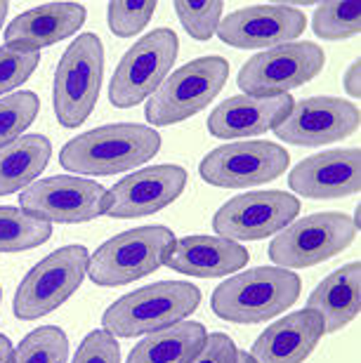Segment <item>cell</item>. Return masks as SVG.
I'll return each mask as SVG.
<instances>
[{
	"instance_id": "cell-1",
	"label": "cell",
	"mask_w": 361,
	"mask_h": 363,
	"mask_svg": "<svg viewBox=\"0 0 361 363\" xmlns=\"http://www.w3.org/2000/svg\"><path fill=\"white\" fill-rule=\"evenodd\" d=\"M161 149V135L137 123L95 128L64 144L60 163L76 175H121L151 161Z\"/></svg>"
},
{
	"instance_id": "cell-2",
	"label": "cell",
	"mask_w": 361,
	"mask_h": 363,
	"mask_svg": "<svg viewBox=\"0 0 361 363\" xmlns=\"http://www.w3.org/2000/svg\"><path fill=\"white\" fill-rule=\"evenodd\" d=\"M300 276L281 267H257L220 283L213 293L215 316L250 325L272 321L300 297Z\"/></svg>"
},
{
	"instance_id": "cell-3",
	"label": "cell",
	"mask_w": 361,
	"mask_h": 363,
	"mask_svg": "<svg viewBox=\"0 0 361 363\" xmlns=\"http://www.w3.org/2000/svg\"><path fill=\"white\" fill-rule=\"evenodd\" d=\"M201 290L191 283L158 281L123 295L102 316V330L113 337H137L170 328L194 314Z\"/></svg>"
},
{
	"instance_id": "cell-4",
	"label": "cell",
	"mask_w": 361,
	"mask_h": 363,
	"mask_svg": "<svg viewBox=\"0 0 361 363\" xmlns=\"http://www.w3.org/2000/svg\"><path fill=\"white\" fill-rule=\"evenodd\" d=\"M175 241V234L158 224L128 229L95 250L88 262V276L92 283L104 288L128 286L165 264V257Z\"/></svg>"
},
{
	"instance_id": "cell-5",
	"label": "cell",
	"mask_w": 361,
	"mask_h": 363,
	"mask_svg": "<svg viewBox=\"0 0 361 363\" xmlns=\"http://www.w3.org/2000/svg\"><path fill=\"white\" fill-rule=\"evenodd\" d=\"M229 64L222 57H199L161 83L144 106V118L151 125H175L211 104L225 88Z\"/></svg>"
},
{
	"instance_id": "cell-6",
	"label": "cell",
	"mask_w": 361,
	"mask_h": 363,
	"mask_svg": "<svg viewBox=\"0 0 361 363\" xmlns=\"http://www.w3.org/2000/svg\"><path fill=\"white\" fill-rule=\"evenodd\" d=\"M104 48L95 33H83L67 48L55 71V113L64 128H78L90 118L102 90Z\"/></svg>"
},
{
	"instance_id": "cell-7",
	"label": "cell",
	"mask_w": 361,
	"mask_h": 363,
	"mask_svg": "<svg viewBox=\"0 0 361 363\" xmlns=\"http://www.w3.org/2000/svg\"><path fill=\"white\" fill-rule=\"evenodd\" d=\"M357 231L352 217L345 213H316L279 231L267 252L281 269H307L348 250Z\"/></svg>"
},
{
	"instance_id": "cell-8",
	"label": "cell",
	"mask_w": 361,
	"mask_h": 363,
	"mask_svg": "<svg viewBox=\"0 0 361 363\" xmlns=\"http://www.w3.org/2000/svg\"><path fill=\"white\" fill-rule=\"evenodd\" d=\"M88 262L90 252L85 245H64L40 259L19 283L12 302L14 316L21 321H35L62 307L81 288Z\"/></svg>"
},
{
	"instance_id": "cell-9",
	"label": "cell",
	"mask_w": 361,
	"mask_h": 363,
	"mask_svg": "<svg viewBox=\"0 0 361 363\" xmlns=\"http://www.w3.org/2000/svg\"><path fill=\"white\" fill-rule=\"evenodd\" d=\"M179 52V38L170 28H156L123 55L109 83V99L116 108L147 101L168 78Z\"/></svg>"
},
{
	"instance_id": "cell-10",
	"label": "cell",
	"mask_w": 361,
	"mask_h": 363,
	"mask_svg": "<svg viewBox=\"0 0 361 363\" xmlns=\"http://www.w3.org/2000/svg\"><path fill=\"white\" fill-rule=\"evenodd\" d=\"M326 55L316 43H286L265 50L248 60L239 71V88L245 94H288L309 83L323 69Z\"/></svg>"
},
{
	"instance_id": "cell-11",
	"label": "cell",
	"mask_w": 361,
	"mask_h": 363,
	"mask_svg": "<svg viewBox=\"0 0 361 363\" xmlns=\"http://www.w3.org/2000/svg\"><path fill=\"white\" fill-rule=\"evenodd\" d=\"M300 213L298 196L286 191H252L234 196L213 217L215 234L227 241H260L284 231Z\"/></svg>"
},
{
	"instance_id": "cell-12",
	"label": "cell",
	"mask_w": 361,
	"mask_h": 363,
	"mask_svg": "<svg viewBox=\"0 0 361 363\" xmlns=\"http://www.w3.org/2000/svg\"><path fill=\"white\" fill-rule=\"evenodd\" d=\"M288 151L274 142H232L201 161L204 182L220 189H245L281 177L288 170Z\"/></svg>"
},
{
	"instance_id": "cell-13",
	"label": "cell",
	"mask_w": 361,
	"mask_h": 363,
	"mask_svg": "<svg viewBox=\"0 0 361 363\" xmlns=\"http://www.w3.org/2000/svg\"><path fill=\"white\" fill-rule=\"evenodd\" d=\"M19 203L26 213L50 224H83L104 215L106 189L95 179L57 175L28 184L19 194Z\"/></svg>"
},
{
	"instance_id": "cell-14",
	"label": "cell",
	"mask_w": 361,
	"mask_h": 363,
	"mask_svg": "<svg viewBox=\"0 0 361 363\" xmlns=\"http://www.w3.org/2000/svg\"><path fill=\"white\" fill-rule=\"evenodd\" d=\"M187 186V170L182 165H151L123 177L118 184L106 189L104 215L116 220L154 215L168 208L182 196Z\"/></svg>"
},
{
	"instance_id": "cell-15",
	"label": "cell",
	"mask_w": 361,
	"mask_h": 363,
	"mask_svg": "<svg viewBox=\"0 0 361 363\" xmlns=\"http://www.w3.org/2000/svg\"><path fill=\"white\" fill-rule=\"evenodd\" d=\"M307 28V17L291 5H255L229 14L218 24V38L239 50L279 48Z\"/></svg>"
},
{
	"instance_id": "cell-16",
	"label": "cell",
	"mask_w": 361,
	"mask_h": 363,
	"mask_svg": "<svg viewBox=\"0 0 361 363\" xmlns=\"http://www.w3.org/2000/svg\"><path fill=\"white\" fill-rule=\"evenodd\" d=\"M359 128V108L348 99L309 97L295 101L291 113L274 128L277 137L298 147H321L352 135Z\"/></svg>"
},
{
	"instance_id": "cell-17",
	"label": "cell",
	"mask_w": 361,
	"mask_h": 363,
	"mask_svg": "<svg viewBox=\"0 0 361 363\" xmlns=\"http://www.w3.org/2000/svg\"><path fill=\"white\" fill-rule=\"evenodd\" d=\"M291 191L307 199H345L361 189V151L335 149L300 161L288 175Z\"/></svg>"
},
{
	"instance_id": "cell-18",
	"label": "cell",
	"mask_w": 361,
	"mask_h": 363,
	"mask_svg": "<svg viewBox=\"0 0 361 363\" xmlns=\"http://www.w3.org/2000/svg\"><path fill=\"white\" fill-rule=\"evenodd\" d=\"M291 94H236L215 106L208 116V130L220 140H241V137H257L267 130H274L284 123L293 108Z\"/></svg>"
},
{
	"instance_id": "cell-19",
	"label": "cell",
	"mask_w": 361,
	"mask_h": 363,
	"mask_svg": "<svg viewBox=\"0 0 361 363\" xmlns=\"http://www.w3.org/2000/svg\"><path fill=\"white\" fill-rule=\"evenodd\" d=\"M321 337V316L312 309H300L272 323L248 354L255 363H305Z\"/></svg>"
},
{
	"instance_id": "cell-20",
	"label": "cell",
	"mask_w": 361,
	"mask_h": 363,
	"mask_svg": "<svg viewBox=\"0 0 361 363\" xmlns=\"http://www.w3.org/2000/svg\"><path fill=\"white\" fill-rule=\"evenodd\" d=\"M88 10L81 3H48L21 12L5 31V43L12 48L38 52L40 48L55 45L83 26Z\"/></svg>"
},
{
	"instance_id": "cell-21",
	"label": "cell",
	"mask_w": 361,
	"mask_h": 363,
	"mask_svg": "<svg viewBox=\"0 0 361 363\" xmlns=\"http://www.w3.org/2000/svg\"><path fill=\"white\" fill-rule=\"evenodd\" d=\"M248 250L222 236H187L172 243L165 264L177 274L218 279L236 274L248 264Z\"/></svg>"
},
{
	"instance_id": "cell-22",
	"label": "cell",
	"mask_w": 361,
	"mask_h": 363,
	"mask_svg": "<svg viewBox=\"0 0 361 363\" xmlns=\"http://www.w3.org/2000/svg\"><path fill=\"white\" fill-rule=\"evenodd\" d=\"M307 309L321 316L323 333L343 330L361 309V264L350 262L328 274L309 295Z\"/></svg>"
},
{
	"instance_id": "cell-23",
	"label": "cell",
	"mask_w": 361,
	"mask_h": 363,
	"mask_svg": "<svg viewBox=\"0 0 361 363\" xmlns=\"http://www.w3.org/2000/svg\"><path fill=\"white\" fill-rule=\"evenodd\" d=\"M206 335L204 323L179 321L170 328L149 333L133 347L126 363H191L204 347Z\"/></svg>"
},
{
	"instance_id": "cell-24",
	"label": "cell",
	"mask_w": 361,
	"mask_h": 363,
	"mask_svg": "<svg viewBox=\"0 0 361 363\" xmlns=\"http://www.w3.org/2000/svg\"><path fill=\"white\" fill-rule=\"evenodd\" d=\"M52 142L43 135H26L0 149V196L24 191L48 168Z\"/></svg>"
},
{
	"instance_id": "cell-25",
	"label": "cell",
	"mask_w": 361,
	"mask_h": 363,
	"mask_svg": "<svg viewBox=\"0 0 361 363\" xmlns=\"http://www.w3.org/2000/svg\"><path fill=\"white\" fill-rule=\"evenodd\" d=\"M52 224L14 206H0V252L33 250L50 241Z\"/></svg>"
},
{
	"instance_id": "cell-26",
	"label": "cell",
	"mask_w": 361,
	"mask_h": 363,
	"mask_svg": "<svg viewBox=\"0 0 361 363\" xmlns=\"http://www.w3.org/2000/svg\"><path fill=\"white\" fill-rule=\"evenodd\" d=\"M314 33L323 40H343L361 31V3H319L312 17Z\"/></svg>"
},
{
	"instance_id": "cell-27",
	"label": "cell",
	"mask_w": 361,
	"mask_h": 363,
	"mask_svg": "<svg viewBox=\"0 0 361 363\" xmlns=\"http://www.w3.org/2000/svg\"><path fill=\"white\" fill-rule=\"evenodd\" d=\"M69 340L57 325L31 330L14 350V363H67Z\"/></svg>"
},
{
	"instance_id": "cell-28",
	"label": "cell",
	"mask_w": 361,
	"mask_h": 363,
	"mask_svg": "<svg viewBox=\"0 0 361 363\" xmlns=\"http://www.w3.org/2000/svg\"><path fill=\"white\" fill-rule=\"evenodd\" d=\"M40 111V99L35 92L21 90L0 99V149L19 140Z\"/></svg>"
},
{
	"instance_id": "cell-29",
	"label": "cell",
	"mask_w": 361,
	"mask_h": 363,
	"mask_svg": "<svg viewBox=\"0 0 361 363\" xmlns=\"http://www.w3.org/2000/svg\"><path fill=\"white\" fill-rule=\"evenodd\" d=\"M172 5H175V14L182 21L184 31L196 40L213 38L215 31H218V24L222 21V10H225L222 0H201V3L177 0Z\"/></svg>"
},
{
	"instance_id": "cell-30",
	"label": "cell",
	"mask_w": 361,
	"mask_h": 363,
	"mask_svg": "<svg viewBox=\"0 0 361 363\" xmlns=\"http://www.w3.org/2000/svg\"><path fill=\"white\" fill-rule=\"evenodd\" d=\"M156 5L154 0H113L106 10L109 28L118 38H133L151 21Z\"/></svg>"
},
{
	"instance_id": "cell-31",
	"label": "cell",
	"mask_w": 361,
	"mask_h": 363,
	"mask_svg": "<svg viewBox=\"0 0 361 363\" xmlns=\"http://www.w3.org/2000/svg\"><path fill=\"white\" fill-rule=\"evenodd\" d=\"M40 62V52H28L12 45L0 48V97L26 83Z\"/></svg>"
},
{
	"instance_id": "cell-32",
	"label": "cell",
	"mask_w": 361,
	"mask_h": 363,
	"mask_svg": "<svg viewBox=\"0 0 361 363\" xmlns=\"http://www.w3.org/2000/svg\"><path fill=\"white\" fill-rule=\"evenodd\" d=\"M71 363H121V347L106 330H92Z\"/></svg>"
},
{
	"instance_id": "cell-33",
	"label": "cell",
	"mask_w": 361,
	"mask_h": 363,
	"mask_svg": "<svg viewBox=\"0 0 361 363\" xmlns=\"http://www.w3.org/2000/svg\"><path fill=\"white\" fill-rule=\"evenodd\" d=\"M236 357H239V350L234 340L225 333H213V335H206L204 347L191 363H236Z\"/></svg>"
},
{
	"instance_id": "cell-34",
	"label": "cell",
	"mask_w": 361,
	"mask_h": 363,
	"mask_svg": "<svg viewBox=\"0 0 361 363\" xmlns=\"http://www.w3.org/2000/svg\"><path fill=\"white\" fill-rule=\"evenodd\" d=\"M343 85H345V90H348L350 97H355V99L361 97V64L359 62H355L348 71H345Z\"/></svg>"
},
{
	"instance_id": "cell-35",
	"label": "cell",
	"mask_w": 361,
	"mask_h": 363,
	"mask_svg": "<svg viewBox=\"0 0 361 363\" xmlns=\"http://www.w3.org/2000/svg\"><path fill=\"white\" fill-rule=\"evenodd\" d=\"M0 363H14V347L3 333H0Z\"/></svg>"
},
{
	"instance_id": "cell-36",
	"label": "cell",
	"mask_w": 361,
	"mask_h": 363,
	"mask_svg": "<svg viewBox=\"0 0 361 363\" xmlns=\"http://www.w3.org/2000/svg\"><path fill=\"white\" fill-rule=\"evenodd\" d=\"M7 10H10V5H7V3H5V0H0V28H3V24H5Z\"/></svg>"
},
{
	"instance_id": "cell-37",
	"label": "cell",
	"mask_w": 361,
	"mask_h": 363,
	"mask_svg": "<svg viewBox=\"0 0 361 363\" xmlns=\"http://www.w3.org/2000/svg\"><path fill=\"white\" fill-rule=\"evenodd\" d=\"M236 363H255L252 361V357L248 352H239V357H236Z\"/></svg>"
},
{
	"instance_id": "cell-38",
	"label": "cell",
	"mask_w": 361,
	"mask_h": 363,
	"mask_svg": "<svg viewBox=\"0 0 361 363\" xmlns=\"http://www.w3.org/2000/svg\"><path fill=\"white\" fill-rule=\"evenodd\" d=\"M0 297H3V293H0Z\"/></svg>"
}]
</instances>
